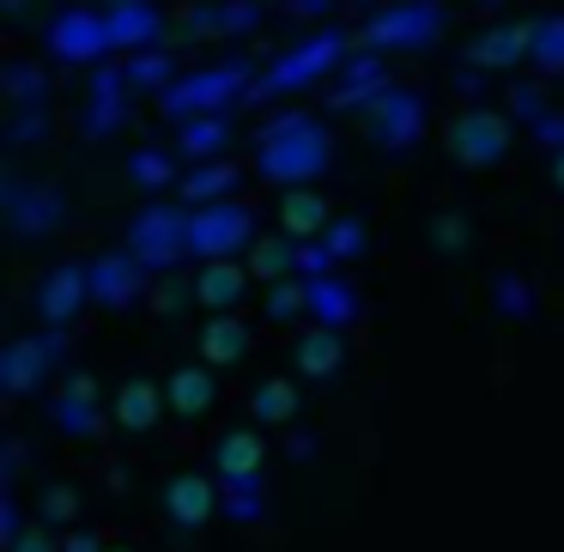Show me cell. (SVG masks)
Instances as JSON below:
<instances>
[{
    "label": "cell",
    "mask_w": 564,
    "mask_h": 552,
    "mask_svg": "<svg viewBox=\"0 0 564 552\" xmlns=\"http://www.w3.org/2000/svg\"><path fill=\"white\" fill-rule=\"evenodd\" d=\"M110 7H128V0H110Z\"/></svg>",
    "instance_id": "obj_51"
},
{
    "label": "cell",
    "mask_w": 564,
    "mask_h": 552,
    "mask_svg": "<svg viewBox=\"0 0 564 552\" xmlns=\"http://www.w3.org/2000/svg\"><path fill=\"white\" fill-rule=\"evenodd\" d=\"M164 516H171L183 534H195V528H207L213 516H225V498H219V479L213 474H171V486H164Z\"/></svg>",
    "instance_id": "obj_15"
},
{
    "label": "cell",
    "mask_w": 564,
    "mask_h": 552,
    "mask_svg": "<svg viewBox=\"0 0 564 552\" xmlns=\"http://www.w3.org/2000/svg\"><path fill=\"white\" fill-rule=\"evenodd\" d=\"M443 31V13L431 7V0H406V7H389V13H377L358 37H365V50H425L431 37Z\"/></svg>",
    "instance_id": "obj_13"
},
{
    "label": "cell",
    "mask_w": 564,
    "mask_h": 552,
    "mask_svg": "<svg viewBox=\"0 0 564 552\" xmlns=\"http://www.w3.org/2000/svg\"><path fill=\"white\" fill-rule=\"evenodd\" d=\"M304 297H310V322H322V328H352L365 316V297H358V285L340 268L304 280Z\"/></svg>",
    "instance_id": "obj_19"
},
{
    "label": "cell",
    "mask_w": 564,
    "mask_h": 552,
    "mask_svg": "<svg viewBox=\"0 0 564 552\" xmlns=\"http://www.w3.org/2000/svg\"><path fill=\"white\" fill-rule=\"evenodd\" d=\"M67 365V328H31L19 340L0 346V394L7 401H31V394L50 389V377H62Z\"/></svg>",
    "instance_id": "obj_2"
},
{
    "label": "cell",
    "mask_w": 564,
    "mask_h": 552,
    "mask_svg": "<svg viewBox=\"0 0 564 552\" xmlns=\"http://www.w3.org/2000/svg\"><path fill=\"white\" fill-rule=\"evenodd\" d=\"M43 128H50L43 104H25V110L13 116V128H7V140H13V147H37V140H43Z\"/></svg>",
    "instance_id": "obj_43"
},
{
    "label": "cell",
    "mask_w": 564,
    "mask_h": 552,
    "mask_svg": "<svg viewBox=\"0 0 564 552\" xmlns=\"http://www.w3.org/2000/svg\"><path fill=\"white\" fill-rule=\"evenodd\" d=\"M365 122H370V147L389 152V159H401V152H413L419 140H425V104H419L413 91L389 86V91H382V98L365 110Z\"/></svg>",
    "instance_id": "obj_11"
},
{
    "label": "cell",
    "mask_w": 564,
    "mask_h": 552,
    "mask_svg": "<svg viewBox=\"0 0 564 552\" xmlns=\"http://www.w3.org/2000/svg\"><path fill=\"white\" fill-rule=\"evenodd\" d=\"M249 346H256V334L237 322V310H213L207 322H200V358H207L213 370H231L249 358Z\"/></svg>",
    "instance_id": "obj_22"
},
{
    "label": "cell",
    "mask_w": 564,
    "mask_h": 552,
    "mask_svg": "<svg viewBox=\"0 0 564 552\" xmlns=\"http://www.w3.org/2000/svg\"><path fill=\"white\" fill-rule=\"evenodd\" d=\"M261 467H268V437H261V431L237 425L213 443V474L219 479H268Z\"/></svg>",
    "instance_id": "obj_23"
},
{
    "label": "cell",
    "mask_w": 564,
    "mask_h": 552,
    "mask_svg": "<svg viewBox=\"0 0 564 552\" xmlns=\"http://www.w3.org/2000/svg\"><path fill=\"white\" fill-rule=\"evenodd\" d=\"M297 249H304V243H297V237L292 231H285V225H280V231H261L256 237V243H249V273H256V285H273V280H292V273H297Z\"/></svg>",
    "instance_id": "obj_27"
},
{
    "label": "cell",
    "mask_w": 564,
    "mask_h": 552,
    "mask_svg": "<svg viewBox=\"0 0 564 552\" xmlns=\"http://www.w3.org/2000/svg\"><path fill=\"white\" fill-rule=\"evenodd\" d=\"M219 479V474H213ZM219 498H225V522H261L268 516V479H219Z\"/></svg>",
    "instance_id": "obj_34"
},
{
    "label": "cell",
    "mask_w": 564,
    "mask_h": 552,
    "mask_svg": "<svg viewBox=\"0 0 564 552\" xmlns=\"http://www.w3.org/2000/svg\"><path fill=\"white\" fill-rule=\"evenodd\" d=\"M188 285H195V304L213 316V310H237V304H243L249 285H256V273H249V261H237V256L231 261H200Z\"/></svg>",
    "instance_id": "obj_20"
},
{
    "label": "cell",
    "mask_w": 564,
    "mask_h": 552,
    "mask_svg": "<svg viewBox=\"0 0 564 552\" xmlns=\"http://www.w3.org/2000/svg\"><path fill=\"white\" fill-rule=\"evenodd\" d=\"M116 413H104L98 401V377L91 370H62V382L50 389V425L62 431L67 443H98L110 431Z\"/></svg>",
    "instance_id": "obj_8"
},
{
    "label": "cell",
    "mask_w": 564,
    "mask_h": 552,
    "mask_svg": "<svg viewBox=\"0 0 564 552\" xmlns=\"http://www.w3.org/2000/svg\"><path fill=\"white\" fill-rule=\"evenodd\" d=\"M256 91V74L243 62H225V67H200V74H183L171 91H159L164 116L183 122V116H207V110H231L237 98Z\"/></svg>",
    "instance_id": "obj_6"
},
{
    "label": "cell",
    "mask_w": 564,
    "mask_h": 552,
    "mask_svg": "<svg viewBox=\"0 0 564 552\" xmlns=\"http://www.w3.org/2000/svg\"><path fill=\"white\" fill-rule=\"evenodd\" d=\"M37 516H43V522H74V516H79V491L74 486H43Z\"/></svg>",
    "instance_id": "obj_40"
},
{
    "label": "cell",
    "mask_w": 564,
    "mask_h": 552,
    "mask_svg": "<svg viewBox=\"0 0 564 552\" xmlns=\"http://www.w3.org/2000/svg\"><path fill=\"white\" fill-rule=\"evenodd\" d=\"M176 67H171V55H159V50H140L134 62H128V86L134 91H171L176 86Z\"/></svg>",
    "instance_id": "obj_35"
},
{
    "label": "cell",
    "mask_w": 564,
    "mask_h": 552,
    "mask_svg": "<svg viewBox=\"0 0 564 552\" xmlns=\"http://www.w3.org/2000/svg\"><path fill=\"white\" fill-rule=\"evenodd\" d=\"M225 147H231V116H225V110L183 116V122H176V152H183L188 164H200V159H225Z\"/></svg>",
    "instance_id": "obj_24"
},
{
    "label": "cell",
    "mask_w": 564,
    "mask_h": 552,
    "mask_svg": "<svg viewBox=\"0 0 564 552\" xmlns=\"http://www.w3.org/2000/svg\"><path fill=\"white\" fill-rule=\"evenodd\" d=\"M328 164H334V134L322 128V116L285 110L256 134V171L273 188H310Z\"/></svg>",
    "instance_id": "obj_1"
},
{
    "label": "cell",
    "mask_w": 564,
    "mask_h": 552,
    "mask_svg": "<svg viewBox=\"0 0 564 552\" xmlns=\"http://www.w3.org/2000/svg\"><path fill=\"white\" fill-rule=\"evenodd\" d=\"M7 98L13 104H43V67H7Z\"/></svg>",
    "instance_id": "obj_41"
},
{
    "label": "cell",
    "mask_w": 564,
    "mask_h": 552,
    "mask_svg": "<svg viewBox=\"0 0 564 552\" xmlns=\"http://www.w3.org/2000/svg\"><path fill=\"white\" fill-rule=\"evenodd\" d=\"M62 552H110V546H104L91 528H74V534H62Z\"/></svg>",
    "instance_id": "obj_48"
},
{
    "label": "cell",
    "mask_w": 564,
    "mask_h": 552,
    "mask_svg": "<svg viewBox=\"0 0 564 552\" xmlns=\"http://www.w3.org/2000/svg\"><path fill=\"white\" fill-rule=\"evenodd\" d=\"M297 316H310V297H304V280H273L268 285V322H297Z\"/></svg>",
    "instance_id": "obj_38"
},
{
    "label": "cell",
    "mask_w": 564,
    "mask_h": 552,
    "mask_svg": "<svg viewBox=\"0 0 564 552\" xmlns=\"http://www.w3.org/2000/svg\"><path fill=\"white\" fill-rule=\"evenodd\" d=\"M534 67H546V74H564V13L534 19Z\"/></svg>",
    "instance_id": "obj_37"
},
{
    "label": "cell",
    "mask_w": 564,
    "mask_h": 552,
    "mask_svg": "<svg viewBox=\"0 0 564 552\" xmlns=\"http://www.w3.org/2000/svg\"><path fill=\"white\" fill-rule=\"evenodd\" d=\"M7 552H62V540L50 534V522H31V528H25V534H19Z\"/></svg>",
    "instance_id": "obj_45"
},
{
    "label": "cell",
    "mask_w": 564,
    "mask_h": 552,
    "mask_svg": "<svg viewBox=\"0 0 564 552\" xmlns=\"http://www.w3.org/2000/svg\"><path fill=\"white\" fill-rule=\"evenodd\" d=\"M510 110L522 116V122H540V116H546V104H540V91L516 86V91H510Z\"/></svg>",
    "instance_id": "obj_46"
},
{
    "label": "cell",
    "mask_w": 564,
    "mask_h": 552,
    "mask_svg": "<svg viewBox=\"0 0 564 552\" xmlns=\"http://www.w3.org/2000/svg\"><path fill=\"white\" fill-rule=\"evenodd\" d=\"M110 25H116V50H159V37H164V19L152 13L147 0L110 7Z\"/></svg>",
    "instance_id": "obj_31"
},
{
    "label": "cell",
    "mask_w": 564,
    "mask_h": 552,
    "mask_svg": "<svg viewBox=\"0 0 564 552\" xmlns=\"http://www.w3.org/2000/svg\"><path fill=\"white\" fill-rule=\"evenodd\" d=\"M552 183L564 188V152H552Z\"/></svg>",
    "instance_id": "obj_49"
},
{
    "label": "cell",
    "mask_w": 564,
    "mask_h": 552,
    "mask_svg": "<svg viewBox=\"0 0 564 552\" xmlns=\"http://www.w3.org/2000/svg\"><path fill=\"white\" fill-rule=\"evenodd\" d=\"M86 304H91V268L86 261H55L37 280V292H31V310H37V322H50V328H74Z\"/></svg>",
    "instance_id": "obj_12"
},
{
    "label": "cell",
    "mask_w": 564,
    "mask_h": 552,
    "mask_svg": "<svg viewBox=\"0 0 564 552\" xmlns=\"http://www.w3.org/2000/svg\"><path fill=\"white\" fill-rule=\"evenodd\" d=\"M534 55V25H491L486 37L474 43V62L479 67H516Z\"/></svg>",
    "instance_id": "obj_30"
},
{
    "label": "cell",
    "mask_w": 564,
    "mask_h": 552,
    "mask_svg": "<svg viewBox=\"0 0 564 552\" xmlns=\"http://www.w3.org/2000/svg\"><path fill=\"white\" fill-rule=\"evenodd\" d=\"M0 213H7V231H13V243L31 249V243H43V237L62 231L67 201H62V188L37 183V176L7 171V183H0Z\"/></svg>",
    "instance_id": "obj_4"
},
{
    "label": "cell",
    "mask_w": 564,
    "mask_h": 552,
    "mask_svg": "<svg viewBox=\"0 0 564 552\" xmlns=\"http://www.w3.org/2000/svg\"><path fill=\"white\" fill-rule=\"evenodd\" d=\"M491 310H498L503 322H534V316H540V292H534V280H522L516 268H503L498 280H491Z\"/></svg>",
    "instance_id": "obj_33"
},
{
    "label": "cell",
    "mask_w": 564,
    "mask_h": 552,
    "mask_svg": "<svg viewBox=\"0 0 564 552\" xmlns=\"http://www.w3.org/2000/svg\"><path fill=\"white\" fill-rule=\"evenodd\" d=\"M292 365H297V377H310V382H340L346 377V328L310 322L292 346Z\"/></svg>",
    "instance_id": "obj_18"
},
{
    "label": "cell",
    "mask_w": 564,
    "mask_h": 552,
    "mask_svg": "<svg viewBox=\"0 0 564 552\" xmlns=\"http://www.w3.org/2000/svg\"><path fill=\"white\" fill-rule=\"evenodd\" d=\"M389 86L394 79H389V67H382V55L365 50V55H346L340 62V74H334V86H328V104L334 110H370Z\"/></svg>",
    "instance_id": "obj_16"
},
{
    "label": "cell",
    "mask_w": 564,
    "mask_h": 552,
    "mask_svg": "<svg viewBox=\"0 0 564 552\" xmlns=\"http://www.w3.org/2000/svg\"><path fill=\"white\" fill-rule=\"evenodd\" d=\"M340 62H346V37H340V31H316V37H304L292 55H280V62L256 79V91H249V98H285V91L322 86V79H328Z\"/></svg>",
    "instance_id": "obj_7"
},
{
    "label": "cell",
    "mask_w": 564,
    "mask_h": 552,
    "mask_svg": "<svg viewBox=\"0 0 564 552\" xmlns=\"http://www.w3.org/2000/svg\"><path fill=\"white\" fill-rule=\"evenodd\" d=\"M297 407H304V394L292 377H261L249 389V425H292Z\"/></svg>",
    "instance_id": "obj_29"
},
{
    "label": "cell",
    "mask_w": 564,
    "mask_h": 552,
    "mask_svg": "<svg viewBox=\"0 0 564 552\" xmlns=\"http://www.w3.org/2000/svg\"><path fill=\"white\" fill-rule=\"evenodd\" d=\"M110 552H134V546H110Z\"/></svg>",
    "instance_id": "obj_50"
},
{
    "label": "cell",
    "mask_w": 564,
    "mask_h": 552,
    "mask_svg": "<svg viewBox=\"0 0 564 552\" xmlns=\"http://www.w3.org/2000/svg\"><path fill=\"white\" fill-rule=\"evenodd\" d=\"M25 528H31V522H25V504H19V491L0 486V546H13Z\"/></svg>",
    "instance_id": "obj_42"
},
{
    "label": "cell",
    "mask_w": 564,
    "mask_h": 552,
    "mask_svg": "<svg viewBox=\"0 0 564 552\" xmlns=\"http://www.w3.org/2000/svg\"><path fill=\"white\" fill-rule=\"evenodd\" d=\"M534 140H540L546 152H564V116H540V122H534Z\"/></svg>",
    "instance_id": "obj_47"
},
{
    "label": "cell",
    "mask_w": 564,
    "mask_h": 552,
    "mask_svg": "<svg viewBox=\"0 0 564 552\" xmlns=\"http://www.w3.org/2000/svg\"><path fill=\"white\" fill-rule=\"evenodd\" d=\"M128 249H134L140 261H147L152 273H176L183 261H195L188 256V207H171V201H147V207L128 219V237H122Z\"/></svg>",
    "instance_id": "obj_3"
},
{
    "label": "cell",
    "mask_w": 564,
    "mask_h": 552,
    "mask_svg": "<svg viewBox=\"0 0 564 552\" xmlns=\"http://www.w3.org/2000/svg\"><path fill=\"white\" fill-rule=\"evenodd\" d=\"M176 159H183V152L140 147L134 159H128V183H134L140 195H164V188H176V183H183V171H176Z\"/></svg>",
    "instance_id": "obj_32"
},
{
    "label": "cell",
    "mask_w": 564,
    "mask_h": 552,
    "mask_svg": "<svg viewBox=\"0 0 564 552\" xmlns=\"http://www.w3.org/2000/svg\"><path fill=\"white\" fill-rule=\"evenodd\" d=\"M164 382H152V377H122L116 382V401H110V413H116V425L128 431V437H152L159 431V419H164Z\"/></svg>",
    "instance_id": "obj_17"
},
{
    "label": "cell",
    "mask_w": 564,
    "mask_h": 552,
    "mask_svg": "<svg viewBox=\"0 0 564 552\" xmlns=\"http://www.w3.org/2000/svg\"><path fill=\"white\" fill-rule=\"evenodd\" d=\"M443 147H449L455 164H467V171H491V164L510 159L516 147V122L498 110H462L449 122V134H443Z\"/></svg>",
    "instance_id": "obj_10"
},
{
    "label": "cell",
    "mask_w": 564,
    "mask_h": 552,
    "mask_svg": "<svg viewBox=\"0 0 564 552\" xmlns=\"http://www.w3.org/2000/svg\"><path fill=\"white\" fill-rule=\"evenodd\" d=\"M256 213L243 201H207V207H188V256L195 261H231L249 256L256 243Z\"/></svg>",
    "instance_id": "obj_5"
},
{
    "label": "cell",
    "mask_w": 564,
    "mask_h": 552,
    "mask_svg": "<svg viewBox=\"0 0 564 552\" xmlns=\"http://www.w3.org/2000/svg\"><path fill=\"white\" fill-rule=\"evenodd\" d=\"M86 268H91V304L110 310V316H122V310L147 304L152 285H159V273H152L128 243H122V249H104V256H91Z\"/></svg>",
    "instance_id": "obj_9"
},
{
    "label": "cell",
    "mask_w": 564,
    "mask_h": 552,
    "mask_svg": "<svg viewBox=\"0 0 564 552\" xmlns=\"http://www.w3.org/2000/svg\"><path fill=\"white\" fill-rule=\"evenodd\" d=\"M322 243H328V249H334V261L346 268V261H358V256L370 249V225H365V219H352V213H340V219H334L328 231H322Z\"/></svg>",
    "instance_id": "obj_36"
},
{
    "label": "cell",
    "mask_w": 564,
    "mask_h": 552,
    "mask_svg": "<svg viewBox=\"0 0 564 552\" xmlns=\"http://www.w3.org/2000/svg\"><path fill=\"white\" fill-rule=\"evenodd\" d=\"M237 183H243V171H237L231 159H200V164L183 171L176 195H183V207H207V201H231Z\"/></svg>",
    "instance_id": "obj_26"
},
{
    "label": "cell",
    "mask_w": 564,
    "mask_h": 552,
    "mask_svg": "<svg viewBox=\"0 0 564 552\" xmlns=\"http://www.w3.org/2000/svg\"><path fill=\"white\" fill-rule=\"evenodd\" d=\"M280 225L297 237V243H310V237H322L334 225V207L322 188H285L280 195Z\"/></svg>",
    "instance_id": "obj_28"
},
{
    "label": "cell",
    "mask_w": 564,
    "mask_h": 552,
    "mask_svg": "<svg viewBox=\"0 0 564 552\" xmlns=\"http://www.w3.org/2000/svg\"><path fill=\"white\" fill-rule=\"evenodd\" d=\"M340 261H334V249L322 243V237H310L304 249H297V280H316V273H334Z\"/></svg>",
    "instance_id": "obj_44"
},
{
    "label": "cell",
    "mask_w": 564,
    "mask_h": 552,
    "mask_svg": "<svg viewBox=\"0 0 564 552\" xmlns=\"http://www.w3.org/2000/svg\"><path fill=\"white\" fill-rule=\"evenodd\" d=\"M425 243L437 249V256H462V249L474 243V237H467V219H462V213H431Z\"/></svg>",
    "instance_id": "obj_39"
},
{
    "label": "cell",
    "mask_w": 564,
    "mask_h": 552,
    "mask_svg": "<svg viewBox=\"0 0 564 552\" xmlns=\"http://www.w3.org/2000/svg\"><path fill=\"white\" fill-rule=\"evenodd\" d=\"M164 401H171V413L183 419H200L219 407V370L200 358V365H176L171 377H164Z\"/></svg>",
    "instance_id": "obj_21"
},
{
    "label": "cell",
    "mask_w": 564,
    "mask_h": 552,
    "mask_svg": "<svg viewBox=\"0 0 564 552\" xmlns=\"http://www.w3.org/2000/svg\"><path fill=\"white\" fill-rule=\"evenodd\" d=\"M122 110H128V74L104 67L91 98H86V140H110L116 128H122Z\"/></svg>",
    "instance_id": "obj_25"
},
{
    "label": "cell",
    "mask_w": 564,
    "mask_h": 552,
    "mask_svg": "<svg viewBox=\"0 0 564 552\" xmlns=\"http://www.w3.org/2000/svg\"><path fill=\"white\" fill-rule=\"evenodd\" d=\"M116 50V25L110 13H91V7H74L50 25V55L55 62H104Z\"/></svg>",
    "instance_id": "obj_14"
}]
</instances>
